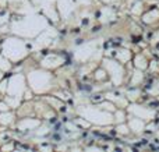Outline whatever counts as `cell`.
Wrapping results in <instances>:
<instances>
[{
	"mask_svg": "<svg viewBox=\"0 0 159 152\" xmlns=\"http://www.w3.org/2000/svg\"><path fill=\"white\" fill-rule=\"evenodd\" d=\"M80 113L85 117V120L88 122H92L96 123V124H110L113 122L115 117L109 113V112H105V109L102 108H84V109H80Z\"/></svg>",
	"mask_w": 159,
	"mask_h": 152,
	"instance_id": "1",
	"label": "cell"
},
{
	"mask_svg": "<svg viewBox=\"0 0 159 152\" xmlns=\"http://www.w3.org/2000/svg\"><path fill=\"white\" fill-rule=\"evenodd\" d=\"M103 66H105V69H106V73L110 74L112 83L115 84V85H120L124 78V70H123V67L120 66V63L113 61V60H105Z\"/></svg>",
	"mask_w": 159,
	"mask_h": 152,
	"instance_id": "2",
	"label": "cell"
},
{
	"mask_svg": "<svg viewBox=\"0 0 159 152\" xmlns=\"http://www.w3.org/2000/svg\"><path fill=\"white\" fill-rule=\"evenodd\" d=\"M34 75H30V83H31V87L35 85V84H41L38 88V92H43L46 91L48 88H49V84H50V80H52V77H50L49 73H32Z\"/></svg>",
	"mask_w": 159,
	"mask_h": 152,
	"instance_id": "3",
	"label": "cell"
},
{
	"mask_svg": "<svg viewBox=\"0 0 159 152\" xmlns=\"http://www.w3.org/2000/svg\"><path fill=\"white\" fill-rule=\"evenodd\" d=\"M130 113L135 117L143 119L144 122H149V120H152L154 116H155V112L152 110V109L144 108V106H137V105L130 106Z\"/></svg>",
	"mask_w": 159,
	"mask_h": 152,
	"instance_id": "4",
	"label": "cell"
},
{
	"mask_svg": "<svg viewBox=\"0 0 159 152\" xmlns=\"http://www.w3.org/2000/svg\"><path fill=\"white\" fill-rule=\"evenodd\" d=\"M129 127H130V131H133V133H141V131L145 130V123H144L143 119H140V117H131V119L129 120Z\"/></svg>",
	"mask_w": 159,
	"mask_h": 152,
	"instance_id": "5",
	"label": "cell"
},
{
	"mask_svg": "<svg viewBox=\"0 0 159 152\" xmlns=\"http://www.w3.org/2000/svg\"><path fill=\"white\" fill-rule=\"evenodd\" d=\"M73 2L71 0H59V10L64 14V17H67L73 11Z\"/></svg>",
	"mask_w": 159,
	"mask_h": 152,
	"instance_id": "6",
	"label": "cell"
},
{
	"mask_svg": "<svg viewBox=\"0 0 159 152\" xmlns=\"http://www.w3.org/2000/svg\"><path fill=\"white\" fill-rule=\"evenodd\" d=\"M159 20V10H149L147 14H144L143 16V21L145 22V24H152V22L158 21Z\"/></svg>",
	"mask_w": 159,
	"mask_h": 152,
	"instance_id": "7",
	"label": "cell"
},
{
	"mask_svg": "<svg viewBox=\"0 0 159 152\" xmlns=\"http://www.w3.org/2000/svg\"><path fill=\"white\" fill-rule=\"evenodd\" d=\"M143 78H144L143 70H137L134 74H131V81H130V85L135 87V85H138V84H141V83H143Z\"/></svg>",
	"mask_w": 159,
	"mask_h": 152,
	"instance_id": "8",
	"label": "cell"
},
{
	"mask_svg": "<svg viewBox=\"0 0 159 152\" xmlns=\"http://www.w3.org/2000/svg\"><path fill=\"white\" fill-rule=\"evenodd\" d=\"M134 64L138 70H147V67H148V61H147V59L141 55H138L137 57H135Z\"/></svg>",
	"mask_w": 159,
	"mask_h": 152,
	"instance_id": "9",
	"label": "cell"
},
{
	"mask_svg": "<svg viewBox=\"0 0 159 152\" xmlns=\"http://www.w3.org/2000/svg\"><path fill=\"white\" fill-rule=\"evenodd\" d=\"M116 57H117L121 63H126V61H129L130 59H131V53H130V50L121 49V50H119V52L116 53Z\"/></svg>",
	"mask_w": 159,
	"mask_h": 152,
	"instance_id": "10",
	"label": "cell"
},
{
	"mask_svg": "<svg viewBox=\"0 0 159 152\" xmlns=\"http://www.w3.org/2000/svg\"><path fill=\"white\" fill-rule=\"evenodd\" d=\"M91 55H92V47L91 46H84L82 49H80L77 52V57L81 59V60H85V59L89 57Z\"/></svg>",
	"mask_w": 159,
	"mask_h": 152,
	"instance_id": "11",
	"label": "cell"
},
{
	"mask_svg": "<svg viewBox=\"0 0 159 152\" xmlns=\"http://www.w3.org/2000/svg\"><path fill=\"white\" fill-rule=\"evenodd\" d=\"M13 122V114L8 113V110L4 114H2V119H0V123L2 124H8V123Z\"/></svg>",
	"mask_w": 159,
	"mask_h": 152,
	"instance_id": "12",
	"label": "cell"
},
{
	"mask_svg": "<svg viewBox=\"0 0 159 152\" xmlns=\"http://www.w3.org/2000/svg\"><path fill=\"white\" fill-rule=\"evenodd\" d=\"M117 133L121 134V136H127V134L130 133V127L126 126L124 123H120V124L117 126Z\"/></svg>",
	"mask_w": 159,
	"mask_h": 152,
	"instance_id": "13",
	"label": "cell"
},
{
	"mask_svg": "<svg viewBox=\"0 0 159 152\" xmlns=\"http://www.w3.org/2000/svg\"><path fill=\"white\" fill-rule=\"evenodd\" d=\"M140 94H141V91H140V89H134V88H133L131 91H129V92H127V96H129V99L135 101L138 96H140Z\"/></svg>",
	"mask_w": 159,
	"mask_h": 152,
	"instance_id": "14",
	"label": "cell"
},
{
	"mask_svg": "<svg viewBox=\"0 0 159 152\" xmlns=\"http://www.w3.org/2000/svg\"><path fill=\"white\" fill-rule=\"evenodd\" d=\"M95 78H96V80H99V81H102V80H106V78H107L106 70H103V69L98 70V71L95 73Z\"/></svg>",
	"mask_w": 159,
	"mask_h": 152,
	"instance_id": "15",
	"label": "cell"
},
{
	"mask_svg": "<svg viewBox=\"0 0 159 152\" xmlns=\"http://www.w3.org/2000/svg\"><path fill=\"white\" fill-rule=\"evenodd\" d=\"M131 13L133 14H141L143 13V3H140V2L135 3V4L131 7Z\"/></svg>",
	"mask_w": 159,
	"mask_h": 152,
	"instance_id": "16",
	"label": "cell"
},
{
	"mask_svg": "<svg viewBox=\"0 0 159 152\" xmlns=\"http://www.w3.org/2000/svg\"><path fill=\"white\" fill-rule=\"evenodd\" d=\"M124 119H126V113H124L123 110L116 112V114H115V120H116V122H117V123H123Z\"/></svg>",
	"mask_w": 159,
	"mask_h": 152,
	"instance_id": "17",
	"label": "cell"
},
{
	"mask_svg": "<svg viewBox=\"0 0 159 152\" xmlns=\"http://www.w3.org/2000/svg\"><path fill=\"white\" fill-rule=\"evenodd\" d=\"M8 108H10V106L7 105V103H3V102H0V110H4V112H7L8 110Z\"/></svg>",
	"mask_w": 159,
	"mask_h": 152,
	"instance_id": "18",
	"label": "cell"
},
{
	"mask_svg": "<svg viewBox=\"0 0 159 152\" xmlns=\"http://www.w3.org/2000/svg\"><path fill=\"white\" fill-rule=\"evenodd\" d=\"M155 41H159V31L155 34Z\"/></svg>",
	"mask_w": 159,
	"mask_h": 152,
	"instance_id": "19",
	"label": "cell"
},
{
	"mask_svg": "<svg viewBox=\"0 0 159 152\" xmlns=\"http://www.w3.org/2000/svg\"><path fill=\"white\" fill-rule=\"evenodd\" d=\"M102 2H105V3H110L112 0H102Z\"/></svg>",
	"mask_w": 159,
	"mask_h": 152,
	"instance_id": "20",
	"label": "cell"
},
{
	"mask_svg": "<svg viewBox=\"0 0 159 152\" xmlns=\"http://www.w3.org/2000/svg\"><path fill=\"white\" fill-rule=\"evenodd\" d=\"M0 78H2V74H0Z\"/></svg>",
	"mask_w": 159,
	"mask_h": 152,
	"instance_id": "21",
	"label": "cell"
}]
</instances>
